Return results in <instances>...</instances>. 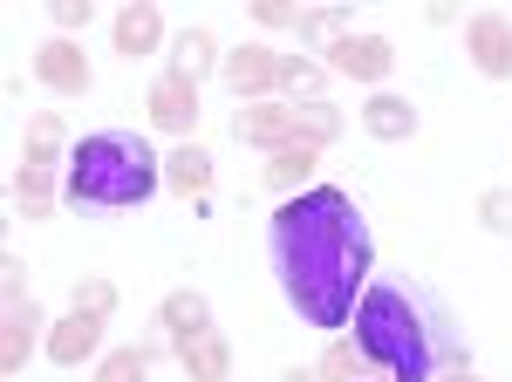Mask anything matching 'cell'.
I'll return each mask as SVG.
<instances>
[{
    "mask_svg": "<svg viewBox=\"0 0 512 382\" xmlns=\"http://www.w3.org/2000/svg\"><path fill=\"white\" fill-rule=\"evenodd\" d=\"M267 260L287 307L315 328H349L355 301L369 287V260L376 239L369 219L342 185H308L294 198H280L274 226H267Z\"/></svg>",
    "mask_w": 512,
    "mask_h": 382,
    "instance_id": "1",
    "label": "cell"
},
{
    "mask_svg": "<svg viewBox=\"0 0 512 382\" xmlns=\"http://www.w3.org/2000/svg\"><path fill=\"white\" fill-rule=\"evenodd\" d=\"M355 348L369 369H383L390 382H444L465 369V335H458V314L437 301L424 280L410 273H383L362 287L355 301Z\"/></svg>",
    "mask_w": 512,
    "mask_h": 382,
    "instance_id": "2",
    "label": "cell"
},
{
    "mask_svg": "<svg viewBox=\"0 0 512 382\" xmlns=\"http://www.w3.org/2000/svg\"><path fill=\"white\" fill-rule=\"evenodd\" d=\"M158 185H164V164L151 151V137H137V130H89L62 164V191L82 212H130Z\"/></svg>",
    "mask_w": 512,
    "mask_h": 382,
    "instance_id": "3",
    "label": "cell"
},
{
    "mask_svg": "<svg viewBox=\"0 0 512 382\" xmlns=\"http://www.w3.org/2000/svg\"><path fill=\"white\" fill-rule=\"evenodd\" d=\"M144 110H151V123H158V130L192 137V123H198V82L178 76V69H164V76L151 82V96H144Z\"/></svg>",
    "mask_w": 512,
    "mask_h": 382,
    "instance_id": "4",
    "label": "cell"
},
{
    "mask_svg": "<svg viewBox=\"0 0 512 382\" xmlns=\"http://www.w3.org/2000/svg\"><path fill=\"white\" fill-rule=\"evenodd\" d=\"M465 48H472L478 76H492V82L512 76V21L506 14H472L465 21Z\"/></svg>",
    "mask_w": 512,
    "mask_h": 382,
    "instance_id": "5",
    "label": "cell"
},
{
    "mask_svg": "<svg viewBox=\"0 0 512 382\" xmlns=\"http://www.w3.org/2000/svg\"><path fill=\"white\" fill-rule=\"evenodd\" d=\"M390 62H396V48L383 35H342V41H328V69H335V76L383 82V76H390Z\"/></svg>",
    "mask_w": 512,
    "mask_h": 382,
    "instance_id": "6",
    "label": "cell"
},
{
    "mask_svg": "<svg viewBox=\"0 0 512 382\" xmlns=\"http://www.w3.org/2000/svg\"><path fill=\"white\" fill-rule=\"evenodd\" d=\"M219 69H226V89H233V103H239V96L253 103V96H267V89H280V55H274V48H260V41H246V48H233V55L219 62Z\"/></svg>",
    "mask_w": 512,
    "mask_h": 382,
    "instance_id": "7",
    "label": "cell"
},
{
    "mask_svg": "<svg viewBox=\"0 0 512 382\" xmlns=\"http://www.w3.org/2000/svg\"><path fill=\"white\" fill-rule=\"evenodd\" d=\"M35 76L48 82V89H62V96H82V89H89V55H82L69 35H55V41L35 48Z\"/></svg>",
    "mask_w": 512,
    "mask_h": 382,
    "instance_id": "8",
    "label": "cell"
},
{
    "mask_svg": "<svg viewBox=\"0 0 512 382\" xmlns=\"http://www.w3.org/2000/svg\"><path fill=\"white\" fill-rule=\"evenodd\" d=\"M233 137L274 157L280 144H294V110H280V103H246V110L233 116Z\"/></svg>",
    "mask_w": 512,
    "mask_h": 382,
    "instance_id": "9",
    "label": "cell"
},
{
    "mask_svg": "<svg viewBox=\"0 0 512 382\" xmlns=\"http://www.w3.org/2000/svg\"><path fill=\"white\" fill-rule=\"evenodd\" d=\"M158 321H164V335H171L178 348L198 342V335H212V307H205V294H192V287H178V294L158 307Z\"/></svg>",
    "mask_w": 512,
    "mask_h": 382,
    "instance_id": "10",
    "label": "cell"
},
{
    "mask_svg": "<svg viewBox=\"0 0 512 382\" xmlns=\"http://www.w3.org/2000/svg\"><path fill=\"white\" fill-rule=\"evenodd\" d=\"M96 335H103V321H96V314H62V321H55V335H48V355H55L62 369H76V362L96 355Z\"/></svg>",
    "mask_w": 512,
    "mask_h": 382,
    "instance_id": "11",
    "label": "cell"
},
{
    "mask_svg": "<svg viewBox=\"0 0 512 382\" xmlns=\"http://www.w3.org/2000/svg\"><path fill=\"white\" fill-rule=\"evenodd\" d=\"M35 335H41V307L35 301L7 307V342H0V369L7 376H21V362L35 355Z\"/></svg>",
    "mask_w": 512,
    "mask_h": 382,
    "instance_id": "12",
    "label": "cell"
},
{
    "mask_svg": "<svg viewBox=\"0 0 512 382\" xmlns=\"http://www.w3.org/2000/svg\"><path fill=\"white\" fill-rule=\"evenodd\" d=\"M14 205H21V219H48V205H55V164H28V157H21V171H14Z\"/></svg>",
    "mask_w": 512,
    "mask_h": 382,
    "instance_id": "13",
    "label": "cell"
},
{
    "mask_svg": "<svg viewBox=\"0 0 512 382\" xmlns=\"http://www.w3.org/2000/svg\"><path fill=\"white\" fill-rule=\"evenodd\" d=\"M315 144H301V137H294V144H280L274 157H267V191H280V198H294V185H301V178H308V171H315Z\"/></svg>",
    "mask_w": 512,
    "mask_h": 382,
    "instance_id": "14",
    "label": "cell"
},
{
    "mask_svg": "<svg viewBox=\"0 0 512 382\" xmlns=\"http://www.w3.org/2000/svg\"><path fill=\"white\" fill-rule=\"evenodd\" d=\"M110 35H117V48H123V55H151V48L164 41V21H158V7H123Z\"/></svg>",
    "mask_w": 512,
    "mask_h": 382,
    "instance_id": "15",
    "label": "cell"
},
{
    "mask_svg": "<svg viewBox=\"0 0 512 382\" xmlns=\"http://www.w3.org/2000/svg\"><path fill=\"white\" fill-rule=\"evenodd\" d=\"M362 130H369V137H383V144H396V137H410V130H417V110H410L403 96H369Z\"/></svg>",
    "mask_w": 512,
    "mask_h": 382,
    "instance_id": "16",
    "label": "cell"
},
{
    "mask_svg": "<svg viewBox=\"0 0 512 382\" xmlns=\"http://www.w3.org/2000/svg\"><path fill=\"white\" fill-rule=\"evenodd\" d=\"M178 355H185V376H192V382H226V369H233L226 335H198V342H185Z\"/></svg>",
    "mask_w": 512,
    "mask_h": 382,
    "instance_id": "17",
    "label": "cell"
},
{
    "mask_svg": "<svg viewBox=\"0 0 512 382\" xmlns=\"http://www.w3.org/2000/svg\"><path fill=\"white\" fill-rule=\"evenodd\" d=\"M164 185L185 191V198H198V191L212 185V157L198 151V144H178V151H171V164H164Z\"/></svg>",
    "mask_w": 512,
    "mask_h": 382,
    "instance_id": "18",
    "label": "cell"
},
{
    "mask_svg": "<svg viewBox=\"0 0 512 382\" xmlns=\"http://www.w3.org/2000/svg\"><path fill=\"white\" fill-rule=\"evenodd\" d=\"M212 55H219V41L205 35V28H185V35L171 41V69H178V76H205V69H212Z\"/></svg>",
    "mask_w": 512,
    "mask_h": 382,
    "instance_id": "19",
    "label": "cell"
},
{
    "mask_svg": "<svg viewBox=\"0 0 512 382\" xmlns=\"http://www.w3.org/2000/svg\"><path fill=\"white\" fill-rule=\"evenodd\" d=\"M294 137H301V144H335V137H342V116L328 110V103H301V110H294Z\"/></svg>",
    "mask_w": 512,
    "mask_h": 382,
    "instance_id": "20",
    "label": "cell"
},
{
    "mask_svg": "<svg viewBox=\"0 0 512 382\" xmlns=\"http://www.w3.org/2000/svg\"><path fill=\"white\" fill-rule=\"evenodd\" d=\"M62 157V116H35L28 123V164H55Z\"/></svg>",
    "mask_w": 512,
    "mask_h": 382,
    "instance_id": "21",
    "label": "cell"
},
{
    "mask_svg": "<svg viewBox=\"0 0 512 382\" xmlns=\"http://www.w3.org/2000/svg\"><path fill=\"white\" fill-rule=\"evenodd\" d=\"M110 307H117V287H110V280H76L69 314H96V321H110Z\"/></svg>",
    "mask_w": 512,
    "mask_h": 382,
    "instance_id": "22",
    "label": "cell"
},
{
    "mask_svg": "<svg viewBox=\"0 0 512 382\" xmlns=\"http://www.w3.org/2000/svg\"><path fill=\"white\" fill-rule=\"evenodd\" d=\"M369 362H362V348L355 342H335L328 355H321V382H349V376H362Z\"/></svg>",
    "mask_w": 512,
    "mask_h": 382,
    "instance_id": "23",
    "label": "cell"
},
{
    "mask_svg": "<svg viewBox=\"0 0 512 382\" xmlns=\"http://www.w3.org/2000/svg\"><path fill=\"white\" fill-rule=\"evenodd\" d=\"M144 348H117V355H103V369H96V382H144Z\"/></svg>",
    "mask_w": 512,
    "mask_h": 382,
    "instance_id": "24",
    "label": "cell"
},
{
    "mask_svg": "<svg viewBox=\"0 0 512 382\" xmlns=\"http://www.w3.org/2000/svg\"><path fill=\"white\" fill-rule=\"evenodd\" d=\"M280 89H287V96H315L321 69H315V62H280Z\"/></svg>",
    "mask_w": 512,
    "mask_h": 382,
    "instance_id": "25",
    "label": "cell"
},
{
    "mask_svg": "<svg viewBox=\"0 0 512 382\" xmlns=\"http://www.w3.org/2000/svg\"><path fill=\"white\" fill-rule=\"evenodd\" d=\"M478 219L492 232H512V191H485V198H478Z\"/></svg>",
    "mask_w": 512,
    "mask_h": 382,
    "instance_id": "26",
    "label": "cell"
},
{
    "mask_svg": "<svg viewBox=\"0 0 512 382\" xmlns=\"http://www.w3.org/2000/svg\"><path fill=\"white\" fill-rule=\"evenodd\" d=\"M253 14H260L267 28H301V21H308V14H301V7H287V0H253Z\"/></svg>",
    "mask_w": 512,
    "mask_h": 382,
    "instance_id": "27",
    "label": "cell"
},
{
    "mask_svg": "<svg viewBox=\"0 0 512 382\" xmlns=\"http://www.w3.org/2000/svg\"><path fill=\"white\" fill-rule=\"evenodd\" d=\"M0 273H7V301L21 307V301H28V267H21V260L7 253V260H0Z\"/></svg>",
    "mask_w": 512,
    "mask_h": 382,
    "instance_id": "28",
    "label": "cell"
},
{
    "mask_svg": "<svg viewBox=\"0 0 512 382\" xmlns=\"http://www.w3.org/2000/svg\"><path fill=\"white\" fill-rule=\"evenodd\" d=\"M48 14H55V28H62V35H69V28H82V21H89V7H82V0H55V7H48Z\"/></svg>",
    "mask_w": 512,
    "mask_h": 382,
    "instance_id": "29",
    "label": "cell"
},
{
    "mask_svg": "<svg viewBox=\"0 0 512 382\" xmlns=\"http://www.w3.org/2000/svg\"><path fill=\"white\" fill-rule=\"evenodd\" d=\"M280 382H315V369H287V376H280Z\"/></svg>",
    "mask_w": 512,
    "mask_h": 382,
    "instance_id": "30",
    "label": "cell"
},
{
    "mask_svg": "<svg viewBox=\"0 0 512 382\" xmlns=\"http://www.w3.org/2000/svg\"><path fill=\"white\" fill-rule=\"evenodd\" d=\"M444 382H472V369H458V376H444Z\"/></svg>",
    "mask_w": 512,
    "mask_h": 382,
    "instance_id": "31",
    "label": "cell"
}]
</instances>
